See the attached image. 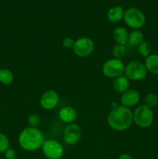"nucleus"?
Segmentation results:
<instances>
[{
    "label": "nucleus",
    "mask_w": 158,
    "mask_h": 159,
    "mask_svg": "<svg viewBox=\"0 0 158 159\" xmlns=\"http://www.w3.org/2000/svg\"><path fill=\"white\" fill-rule=\"evenodd\" d=\"M94 50L93 40L88 37H82L74 42L73 47L74 53L79 57H87L91 55Z\"/></svg>",
    "instance_id": "obj_7"
},
{
    "label": "nucleus",
    "mask_w": 158,
    "mask_h": 159,
    "mask_svg": "<svg viewBox=\"0 0 158 159\" xmlns=\"http://www.w3.org/2000/svg\"><path fill=\"white\" fill-rule=\"evenodd\" d=\"M144 41V34L139 30H133L129 34L128 43L132 46H139Z\"/></svg>",
    "instance_id": "obj_17"
},
{
    "label": "nucleus",
    "mask_w": 158,
    "mask_h": 159,
    "mask_svg": "<svg viewBox=\"0 0 158 159\" xmlns=\"http://www.w3.org/2000/svg\"><path fill=\"white\" fill-rule=\"evenodd\" d=\"M133 122L140 128H148L153 123V113L145 104L139 105L133 112Z\"/></svg>",
    "instance_id": "obj_3"
},
{
    "label": "nucleus",
    "mask_w": 158,
    "mask_h": 159,
    "mask_svg": "<svg viewBox=\"0 0 158 159\" xmlns=\"http://www.w3.org/2000/svg\"><path fill=\"white\" fill-rule=\"evenodd\" d=\"M147 72L144 63L139 61H131L125 66L124 75L129 81H139L147 77Z\"/></svg>",
    "instance_id": "obj_4"
},
{
    "label": "nucleus",
    "mask_w": 158,
    "mask_h": 159,
    "mask_svg": "<svg viewBox=\"0 0 158 159\" xmlns=\"http://www.w3.org/2000/svg\"><path fill=\"white\" fill-rule=\"evenodd\" d=\"M9 148V140L6 134L0 133V153H5Z\"/></svg>",
    "instance_id": "obj_22"
},
{
    "label": "nucleus",
    "mask_w": 158,
    "mask_h": 159,
    "mask_svg": "<svg viewBox=\"0 0 158 159\" xmlns=\"http://www.w3.org/2000/svg\"><path fill=\"white\" fill-rule=\"evenodd\" d=\"M118 159H132V157L128 154H122Z\"/></svg>",
    "instance_id": "obj_26"
},
{
    "label": "nucleus",
    "mask_w": 158,
    "mask_h": 159,
    "mask_svg": "<svg viewBox=\"0 0 158 159\" xmlns=\"http://www.w3.org/2000/svg\"><path fill=\"white\" fill-rule=\"evenodd\" d=\"M0 159H1V157H0Z\"/></svg>",
    "instance_id": "obj_28"
},
{
    "label": "nucleus",
    "mask_w": 158,
    "mask_h": 159,
    "mask_svg": "<svg viewBox=\"0 0 158 159\" xmlns=\"http://www.w3.org/2000/svg\"><path fill=\"white\" fill-rule=\"evenodd\" d=\"M129 80L125 75H120L113 81V89L118 93L122 94L129 89Z\"/></svg>",
    "instance_id": "obj_13"
},
{
    "label": "nucleus",
    "mask_w": 158,
    "mask_h": 159,
    "mask_svg": "<svg viewBox=\"0 0 158 159\" xmlns=\"http://www.w3.org/2000/svg\"><path fill=\"white\" fill-rule=\"evenodd\" d=\"M112 37L117 43L125 45L128 43L129 33L125 28L122 26H118L115 28L112 32Z\"/></svg>",
    "instance_id": "obj_16"
},
{
    "label": "nucleus",
    "mask_w": 158,
    "mask_h": 159,
    "mask_svg": "<svg viewBox=\"0 0 158 159\" xmlns=\"http://www.w3.org/2000/svg\"><path fill=\"white\" fill-rule=\"evenodd\" d=\"M60 97L58 93L52 89L46 90L43 93L40 99V105L45 110H54L59 103Z\"/></svg>",
    "instance_id": "obj_10"
},
{
    "label": "nucleus",
    "mask_w": 158,
    "mask_h": 159,
    "mask_svg": "<svg viewBox=\"0 0 158 159\" xmlns=\"http://www.w3.org/2000/svg\"><path fill=\"white\" fill-rule=\"evenodd\" d=\"M14 81V75L12 71L8 68H0V83L8 85Z\"/></svg>",
    "instance_id": "obj_18"
},
{
    "label": "nucleus",
    "mask_w": 158,
    "mask_h": 159,
    "mask_svg": "<svg viewBox=\"0 0 158 159\" xmlns=\"http://www.w3.org/2000/svg\"><path fill=\"white\" fill-rule=\"evenodd\" d=\"M144 102H145L144 104L147 105V107H150V108L155 107L158 104V96L156 95H155L154 93H148L145 96Z\"/></svg>",
    "instance_id": "obj_21"
},
{
    "label": "nucleus",
    "mask_w": 158,
    "mask_h": 159,
    "mask_svg": "<svg viewBox=\"0 0 158 159\" xmlns=\"http://www.w3.org/2000/svg\"><path fill=\"white\" fill-rule=\"evenodd\" d=\"M45 137L43 132L35 127H29L20 132L18 142L20 147L26 152H35L41 148Z\"/></svg>",
    "instance_id": "obj_2"
},
{
    "label": "nucleus",
    "mask_w": 158,
    "mask_h": 159,
    "mask_svg": "<svg viewBox=\"0 0 158 159\" xmlns=\"http://www.w3.org/2000/svg\"><path fill=\"white\" fill-rule=\"evenodd\" d=\"M74 42H75V40L71 37H65L63 40L62 44H63L64 48H65L66 49H71L74 47Z\"/></svg>",
    "instance_id": "obj_23"
},
{
    "label": "nucleus",
    "mask_w": 158,
    "mask_h": 159,
    "mask_svg": "<svg viewBox=\"0 0 158 159\" xmlns=\"http://www.w3.org/2000/svg\"><path fill=\"white\" fill-rule=\"evenodd\" d=\"M42 151L48 159H60L64 155V147L59 141L54 139L45 140Z\"/></svg>",
    "instance_id": "obj_8"
},
{
    "label": "nucleus",
    "mask_w": 158,
    "mask_h": 159,
    "mask_svg": "<svg viewBox=\"0 0 158 159\" xmlns=\"http://www.w3.org/2000/svg\"><path fill=\"white\" fill-rule=\"evenodd\" d=\"M124 21L129 27L139 30L145 25L146 16L143 12L137 8H129L124 12Z\"/></svg>",
    "instance_id": "obj_5"
},
{
    "label": "nucleus",
    "mask_w": 158,
    "mask_h": 159,
    "mask_svg": "<svg viewBox=\"0 0 158 159\" xmlns=\"http://www.w3.org/2000/svg\"><path fill=\"white\" fill-rule=\"evenodd\" d=\"M125 71V65L121 59L110 58L108 59L102 66V73L104 75L109 79H116L122 75Z\"/></svg>",
    "instance_id": "obj_6"
},
{
    "label": "nucleus",
    "mask_w": 158,
    "mask_h": 159,
    "mask_svg": "<svg viewBox=\"0 0 158 159\" xmlns=\"http://www.w3.org/2000/svg\"><path fill=\"white\" fill-rule=\"evenodd\" d=\"M119 104L117 102H112V109H116V108H117V107H119Z\"/></svg>",
    "instance_id": "obj_27"
},
{
    "label": "nucleus",
    "mask_w": 158,
    "mask_h": 159,
    "mask_svg": "<svg viewBox=\"0 0 158 159\" xmlns=\"http://www.w3.org/2000/svg\"><path fill=\"white\" fill-rule=\"evenodd\" d=\"M40 119L37 115H31L29 116V123L31 125H37L40 123Z\"/></svg>",
    "instance_id": "obj_25"
},
{
    "label": "nucleus",
    "mask_w": 158,
    "mask_h": 159,
    "mask_svg": "<svg viewBox=\"0 0 158 159\" xmlns=\"http://www.w3.org/2000/svg\"><path fill=\"white\" fill-rule=\"evenodd\" d=\"M139 100H140V95L136 89L127 90L126 92L122 93L120 98L121 105L128 108L137 105Z\"/></svg>",
    "instance_id": "obj_11"
},
{
    "label": "nucleus",
    "mask_w": 158,
    "mask_h": 159,
    "mask_svg": "<svg viewBox=\"0 0 158 159\" xmlns=\"http://www.w3.org/2000/svg\"><path fill=\"white\" fill-rule=\"evenodd\" d=\"M58 117L65 124H72L77 117V113L74 108L70 106L62 107L58 112Z\"/></svg>",
    "instance_id": "obj_12"
},
{
    "label": "nucleus",
    "mask_w": 158,
    "mask_h": 159,
    "mask_svg": "<svg viewBox=\"0 0 158 159\" xmlns=\"http://www.w3.org/2000/svg\"><path fill=\"white\" fill-rule=\"evenodd\" d=\"M138 53L140 54L142 57H147L149 55L151 54L152 46L150 42L143 41L140 45L138 46Z\"/></svg>",
    "instance_id": "obj_19"
},
{
    "label": "nucleus",
    "mask_w": 158,
    "mask_h": 159,
    "mask_svg": "<svg viewBox=\"0 0 158 159\" xmlns=\"http://www.w3.org/2000/svg\"><path fill=\"white\" fill-rule=\"evenodd\" d=\"M81 138V127L76 124H69L65 127L63 132L64 141L68 145L77 144Z\"/></svg>",
    "instance_id": "obj_9"
},
{
    "label": "nucleus",
    "mask_w": 158,
    "mask_h": 159,
    "mask_svg": "<svg viewBox=\"0 0 158 159\" xmlns=\"http://www.w3.org/2000/svg\"><path fill=\"white\" fill-rule=\"evenodd\" d=\"M147 71L153 75H158V54H151L144 61Z\"/></svg>",
    "instance_id": "obj_15"
},
{
    "label": "nucleus",
    "mask_w": 158,
    "mask_h": 159,
    "mask_svg": "<svg viewBox=\"0 0 158 159\" xmlns=\"http://www.w3.org/2000/svg\"><path fill=\"white\" fill-rule=\"evenodd\" d=\"M124 12L125 11H124L123 8L121 6H113L108 9V12H107V19L111 23H118L123 19Z\"/></svg>",
    "instance_id": "obj_14"
},
{
    "label": "nucleus",
    "mask_w": 158,
    "mask_h": 159,
    "mask_svg": "<svg viewBox=\"0 0 158 159\" xmlns=\"http://www.w3.org/2000/svg\"><path fill=\"white\" fill-rule=\"evenodd\" d=\"M5 157L6 159H16L17 153L14 149L9 148L5 152Z\"/></svg>",
    "instance_id": "obj_24"
},
{
    "label": "nucleus",
    "mask_w": 158,
    "mask_h": 159,
    "mask_svg": "<svg viewBox=\"0 0 158 159\" xmlns=\"http://www.w3.org/2000/svg\"><path fill=\"white\" fill-rule=\"evenodd\" d=\"M126 53L125 45L120 44V43H116L114 45L112 48V55L115 58L121 59L125 56Z\"/></svg>",
    "instance_id": "obj_20"
},
{
    "label": "nucleus",
    "mask_w": 158,
    "mask_h": 159,
    "mask_svg": "<svg viewBox=\"0 0 158 159\" xmlns=\"http://www.w3.org/2000/svg\"><path fill=\"white\" fill-rule=\"evenodd\" d=\"M133 122V112L131 109L120 105L112 109L107 116V124L116 131H125Z\"/></svg>",
    "instance_id": "obj_1"
}]
</instances>
